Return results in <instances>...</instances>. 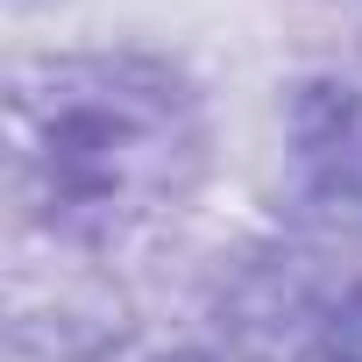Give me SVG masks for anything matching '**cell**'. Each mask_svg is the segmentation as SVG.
I'll use <instances>...</instances> for the list:
<instances>
[{
	"label": "cell",
	"instance_id": "1",
	"mask_svg": "<svg viewBox=\"0 0 362 362\" xmlns=\"http://www.w3.org/2000/svg\"><path fill=\"white\" fill-rule=\"evenodd\" d=\"M192 163V107L149 64H50L15 78V177L64 228H114L163 206Z\"/></svg>",
	"mask_w": 362,
	"mask_h": 362
}]
</instances>
